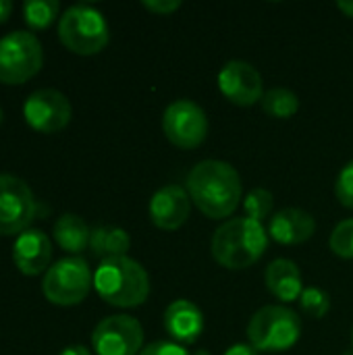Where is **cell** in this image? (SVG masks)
Instances as JSON below:
<instances>
[{
  "label": "cell",
  "instance_id": "19",
  "mask_svg": "<svg viewBox=\"0 0 353 355\" xmlns=\"http://www.w3.org/2000/svg\"><path fill=\"white\" fill-rule=\"evenodd\" d=\"M129 248H131V239L125 229L110 227V225L92 229L89 250L94 252V256H98L102 260L119 258V256H127Z\"/></svg>",
  "mask_w": 353,
  "mask_h": 355
},
{
  "label": "cell",
  "instance_id": "11",
  "mask_svg": "<svg viewBox=\"0 0 353 355\" xmlns=\"http://www.w3.org/2000/svg\"><path fill=\"white\" fill-rule=\"evenodd\" d=\"M73 108L64 94L58 89H37L23 104L25 123L37 133H56L71 121Z\"/></svg>",
  "mask_w": 353,
  "mask_h": 355
},
{
  "label": "cell",
  "instance_id": "16",
  "mask_svg": "<svg viewBox=\"0 0 353 355\" xmlns=\"http://www.w3.org/2000/svg\"><path fill=\"white\" fill-rule=\"evenodd\" d=\"M166 333L181 345L196 343L204 331V314L189 300H175L164 312Z\"/></svg>",
  "mask_w": 353,
  "mask_h": 355
},
{
  "label": "cell",
  "instance_id": "33",
  "mask_svg": "<svg viewBox=\"0 0 353 355\" xmlns=\"http://www.w3.org/2000/svg\"><path fill=\"white\" fill-rule=\"evenodd\" d=\"M0 123H2V108H0Z\"/></svg>",
  "mask_w": 353,
  "mask_h": 355
},
{
  "label": "cell",
  "instance_id": "28",
  "mask_svg": "<svg viewBox=\"0 0 353 355\" xmlns=\"http://www.w3.org/2000/svg\"><path fill=\"white\" fill-rule=\"evenodd\" d=\"M225 355H260L258 349H254L250 343H237V345H231Z\"/></svg>",
  "mask_w": 353,
  "mask_h": 355
},
{
  "label": "cell",
  "instance_id": "18",
  "mask_svg": "<svg viewBox=\"0 0 353 355\" xmlns=\"http://www.w3.org/2000/svg\"><path fill=\"white\" fill-rule=\"evenodd\" d=\"M89 237H92V229L77 214H62L54 223V241L69 254L79 256L83 250H87Z\"/></svg>",
  "mask_w": 353,
  "mask_h": 355
},
{
  "label": "cell",
  "instance_id": "21",
  "mask_svg": "<svg viewBox=\"0 0 353 355\" xmlns=\"http://www.w3.org/2000/svg\"><path fill=\"white\" fill-rule=\"evenodd\" d=\"M58 10L56 0H27L23 4V19L31 29H46L58 17Z\"/></svg>",
  "mask_w": 353,
  "mask_h": 355
},
{
  "label": "cell",
  "instance_id": "32",
  "mask_svg": "<svg viewBox=\"0 0 353 355\" xmlns=\"http://www.w3.org/2000/svg\"><path fill=\"white\" fill-rule=\"evenodd\" d=\"M191 355H212L210 352H206V349H198L196 354H191Z\"/></svg>",
  "mask_w": 353,
  "mask_h": 355
},
{
  "label": "cell",
  "instance_id": "15",
  "mask_svg": "<svg viewBox=\"0 0 353 355\" xmlns=\"http://www.w3.org/2000/svg\"><path fill=\"white\" fill-rule=\"evenodd\" d=\"M316 231V220L310 212L300 208H285L270 216L268 235L281 245H300Z\"/></svg>",
  "mask_w": 353,
  "mask_h": 355
},
{
  "label": "cell",
  "instance_id": "7",
  "mask_svg": "<svg viewBox=\"0 0 353 355\" xmlns=\"http://www.w3.org/2000/svg\"><path fill=\"white\" fill-rule=\"evenodd\" d=\"M44 64L40 40L27 31H12L0 37V83L21 85L35 77Z\"/></svg>",
  "mask_w": 353,
  "mask_h": 355
},
{
  "label": "cell",
  "instance_id": "30",
  "mask_svg": "<svg viewBox=\"0 0 353 355\" xmlns=\"http://www.w3.org/2000/svg\"><path fill=\"white\" fill-rule=\"evenodd\" d=\"M58 355H92V354H89V349H85L83 345H71V347L62 349Z\"/></svg>",
  "mask_w": 353,
  "mask_h": 355
},
{
  "label": "cell",
  "instance_id": "8",
  "mask_svg": "<svg viewBox=\"0 0 353 355\" xmlns=\"http://www.w3.org/2000/svg\"><path fill=\"white\" fill-rule=\"evenodd\" d=\"M37 204L29 185L12 175H0V235H21L35 218Z\"/></svg>",
  "mask_w": 353,
  "mask_h": 355
},
{
  "label": "cell",
  "instance_id": "35",
  "mask_svg": "<svg viewBox=\"0 0 353 355\" xmlns=\"http://www.w3.org/2000/svg\"><path fill=\"white\" fill-rule=\"evenodd\" d=\"M352 347H353V329H352Z\"/></svg>",
  "mask_w": 353,
  "mask_h": 355
},
{
  "label": "cell",
  "instance_id": "27",
  "mask_svg": "<svg viewBox=\"0 0 353 355\" xmlns=\"http://www.w3.org/2000/svg\"><path fill=\"white\" fill-rule=\"evenodd\" d=\"M144 6L150 12H156V15H171L177 8H181V2L179 0H146Z\"/></svg>",
  "mask_w": 353,
  "mask_h": 355
},
{
  "label": "cell",
  "instance_id": "22",
  "mask_svg": "<svg viewBox=\"0 0 353 355\" xmlns=\"http://www.w3.org/2000/svg\"><path fill=\"white\" fill-rule=\"evenodd\" d=\"M273 206H275V198L268 189H252L246 198H243V210L246 216L256 220V223H264L270 214H273Z\"/></svg>",
  "mask_w": 353,
  "mask_h": 355
},
{
  "label": "cell",
  "instance_id": "10",
  "mask_svg": "<svg viewBox=\"0 0 353 355\" xmlns=\"http://www.w3.org/2000/svg\"><path fill=\"white\" fill-rule=\"evenodd\" d=\"M96 355H139L144 349V329L127 314L108 316L92 333Z\"/></svg>",
  "mask_w": 353,
  "mask_h": 355
},
{
  "label": "cell",
  "instance_id": "5",
  "mask_svg": "<svg viewBox=\"0 0 353 355\" xmlns=\"http://www.w3.org/2000/svg\"><path fill=\"white\" fill-rule=\"evenodd\" d=\"M302 337L300 316L285 306H264L260 308L250 324L248 339L250 345L264 354H281L291 349Z\"/></svg>",
  "mask_w": 353,
  "mask_h": 355
},
{
  "label": "cell",
  "instance_id": "12",
  "mask_svg": "<svg viewBox=\"0 0 353 355\" xmlns=\"http://www.w3.org/2000/svg\"><path fill=\"white\" fill-rule=\"evenodd\" d=\"M221 94L235 106H252L262 102L264 83L258 69L246 60H229L218 73Z\"/></svg>",
  "mask_w": 353,
  "mask_h": 355
},
{
  "label": "cell",
  "instance_id": "31",
  "mask_svg": "<svg viewBox=\"0 0 353 355\" xmlns=\"http://www.w3.org/2000/svg\"><path fill=\"white\" fill-rule=\"evenodd\" d=\"M337 6H339V10H343L347 17H352L353 19V0L352 2H350V0H339Z\"/></svg>",
  "mask_w": 353,
  "mask_h": 355
},
{
  "label": "cell",
  "instance_id": "17",
  "mask_svg": "<svg viewBox=\"0 0 353 355\" xmlns=\"http://www.w3.org/2000/svg\"><path fill=\"white\" fill-rule=\"evenodd\" d=\"M264 281H266V289L283 304H291V302L300 300V295L304 291L302 270L293 260H287V258L273 260L266 266Z\"/></svg>",
  "mask_w": 353,
  "mask_h": 355
},
{
  "label": "cell",
  "instance_id": "2",
  "mask_svg": "<svg viewBox=\"0 0 353 355\" xmlns=\"http://www.w3.org/2000/svg\"><path fill=\"white\" fill-rule=\"evenodd\" d=\"M94 289L110 306L137 308L150 295V277L146 268L129 256L106 258L94 272Z\"/></svg>",
  "mask_w": 353,
  "mask_h": 355
},
{
  "label": "cell",
  "instance_id": "13",
  "mask_svg": "<svg viewBox=\"0 0 353 355\" xmlns=\"http://www.w3.org/2000/svg\"><path fill=\"white\" fill-rule=\"evenodd\" d=\"M150 220L164 231L181 229L191 212V198L181 185H164L150 200Z\"/></svg>",
  "mask_w": 353,
  "mask_h": 355
},
{
  "label": "cell",
  "instance_id": "24",
  "mask_svg": "<svg viewBox=\"0 0 353 355\" xmlns=\"http://www.w3.org/2000/svg\"><path fill=\"white\" fill-rule=\"evenodd\" d=\"M329 248L335 256L353 260V218L341 220L333 229L331 239H329Z\"/></svg>",
  "mask_w": 353,
  "mask_h": 355
},
{
  "label": "cell",
  "instance_id": "1",
  "mask_svg": "<svg viewBox=\"0 0 353 355\" xmlns=\"http://www.w3.org/2000/svg\"><path fill=\"white\" fill-rule=\"evenodd\" d=\"M185 189L191 204L214 220L231 216L241 202V177L225 160L198 162L187 175Z\"/></svg>",
  "mask_w": 353,
  "mask_h": 355
},
{
  "label": "cell",
  "instance_id": "26",
  "mask_svg": "<svg viewBox=\"0 0 353 355\" xmlns=\"http://www.w3.org/2000/svg\"><path fill=\"white\" fill-rule=\"evenodd\" d=\"M139 355H191V354H189V352H185L179 343H171V341H156V343L146 345Z\"/></svg>",
  "mask_w": 353,
  "mask_h": 355
},
{
  "label": "cell",
  "instance_id": "3",
  "mask_svg": "<svg viewBox=\"0 0 353 355\" xmlns=\"http://www.w3.org/2000/svg\"><path fill=\"white\" fill-rule=\"evenodd\" d=\"M266 245L268 233L264 225L241 216L227 220L214 231L210 250L221 266L229 270H243L264 256Z\"/></svg>",
  "mask_w": 353,
  "mask_h": 355
},
{
  "label": "cell",
  "instance_id": "25",
  "mask_svg": "<svg viewBox=\"0 0 353 355\" xmlns=\"http://www.w3.org/2000/svg\"><path fill=\"white\" fill-rule=\"evenodd\" d=\"M335 196L345 208L353 210V160L341 168L335 183Z\"/></svg>",
  "mask_w": 353,
  "mask_h": 355
},
{
  "label": "cell",
  "instance_id": "34",
  "mask_svg": "<svg viewBox=\"0 0 353 355\" xmlns=\"http://www.w3.org/2000/svg\"><path fill=\"white\" fill-rule=\"evenodd\" d=\"M343 355H353V349H352V352H347V354H343Z\"/></svg>",
  "mask_w": 353,
  "mask_h": 355
},
{
  "label": "cell",
  "instance_id": "4",
  "mask_svg": "<svg viewBox=\"0 0 353 355\" xmlns=\"http://www.w3.org/2000/svg\"><path fill=\"white\" fill-rule=\"evenodd\" d=\"M58 37L67 50L79 56H92L106 48L110 29L104 15L89 4L67 8L58 23Z\"/></svg>",
  "mask_w": 353,
  "mask_h": 355
},
{
  "label": "cell",
  "instance_id": "20",
  "mask_svg": "<svg viewBox=\"0 0 353 355\" xmlns=\"http://www.w3.org/2000/svg\"><path fill=\"white\" fill-rule=\"evenodd\" d=\"M262 110L273 119H291L300 110V98L287 87H273L262 96Z\"/></svg>",
  "mask_w": 353,
  "mask_h": 355
},
{
  "label": "cell",
  "instance_id": "14",
  "mask_svg": "<svg viewBox=\"0 0 353 355\" xmlns=\"http://www.w3.org/2000/svg\"><path fill=\"white\" fill-rule=\"evenodd\" d=\"M52 260V243L46 233L37 229H27L21 233L12 245V262L19 272L27 277H37L50 268Z\"/></svg>",
  "mask_w": 353,
  "mask_h": 355
},
{
  "label": "cell",
  "instance_id": "29",
  "mask_svg": "<svg viewBox=\"0 0 353 355\" xmlns=\"http://www.w3.org/2000/svg\"><path fill=\"white\" fill-rule=\"evenodd\" d=\"M10 12H12V4L8 0H0V25L10 17Z\"/></svg>",
  "mask_w": 353,
  "mask_h": 355
},
{
  "label": "cell",
  "instance_id": "6",
  "mask_svg": "<svg viewBox=\"0 0 353 355\" xmlns=\"http://www.w3.org/2000/svg\"><path fill=\"white\" fill-rule=\"evenodd\" d=\"M94 285V275L81 256H69L58 260L46 270L42 291L54 306H77L81 304Z\"/></svg>",
  "mask_w": 353,
  "mask_h": 355
},
{
  "label": "cell",
  "instance_id": "23",
  "mask_svg": "<svg viewBox=\"0 0 353 355\" xmlns=\"http://www.w3.org/2000/svg\"><path fill=\"white\" fill-rule=\"evenodd\" d=\"M302 312L310 318H325L331 310V297L318 287H306L300 295Z\"/></svg>",
  "mask_w": 353,
  "mask_h": 355
},
{
  "label": "cell",
  "instance_id": "9",
  "mask_svg": "<svg viewBox=\"0 0 353 355\" xmlns=\"http://www.w3.org/2000/svg\"><path fill=\"white\" fill-rule=\"evenodd\" d=\"M162 131L173 146L193 150L202 146L208 135V116L196 102L175 100L162 114Z\"/></svg>",
  "mask_w": 353,
  "mask_h": 355
}]
</instances>
